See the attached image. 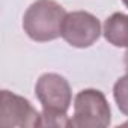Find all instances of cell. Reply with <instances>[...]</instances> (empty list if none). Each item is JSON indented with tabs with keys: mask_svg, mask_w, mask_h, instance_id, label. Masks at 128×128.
Here are the masks:
<instances>
[{
	"mask_svg": "<svg viewBox=\"0 0 128 128\" xmlns=\"http://www.w3.org/2000/svg\"><path fill=\"white\" fill-rule=\"evenodd\" d=\"M76 128H106L112 122V110L106 95L98 89H83L74 98V114L71 118Z\"/></svg>",
	"mask_w": 128,
	"mask_h": 128,
	"instance_id": "7a4b0ae2",
	"label": "cell"
},
{
	"mask_svg": "<svg viewBox=\"0 0 128 128\" xmlns=\"http://www.w3.org/2000/svg\"><path fill=\"white\" fill-rule=\"evenodd\" d=\"M66 14L65 8L54 0H36L23 17V29L32 41H54L62 36V26Z\"/></svg>",
	"mask_w": 128,
	"mask_h": 128,
	"instance_id": "6da1fadb",
	"label": "cell"
},
{
	"mask_svg": "<svg viewBox=\"0 0 128 128\" xmlns=\"http://www.w3.org/2000/svg\"><path fill=\"white\" fill-rule=\"evenodd\" d=\"M113 96L118 104V108L125 116H128V74L118 78L113 86Z\"/></svg>",
	"mask_w": 128,
	"mask_h": 128,
	"instance_id": "52a82bcc",
	"label": "cell"
},
{
	"mask_svg": "<svg viewBox=\"0 0 128 128\" xmlns=\"http://www.w3.org/2000/svg\"><path fill=\"white\" fill-rule=\"evenodd\" d=\"M124 63H125V70H126V72H128V50H126V53H125V57H124Z\"/></svg>",
	"mask_w": 128,
	"mask_h": 128,
	"instance_id": "9c48e42d",
	"label": "cell"
},
{
	"mask_svg": "<svg viewBox=\"0 0 128 128\" xmlns=\"http://www.w3.org/2000/svg\"><path fill=\"white\" fill-rule=\"evenodd\" d=\"M122 3L125 5V8H128V0H122Z\"/></svg>",
	"mask_w": 128,
	"mask_h": 128,
	"instance_id": "30bf717a",
	"label": "cell"
},
{
	"mask_svg": "<svg viewBox=\"0 0 128 128\" xmlns=\"http://www.w3.org/2000/svg\"><path fill=\"white\" fill-rule=\"evenodd\" d=\"M102 33L108 44L119 48H128V15L122 12L112 14L104 21Z\"/></svg>",
	"mask_w": 128,
	"mask_h": 128,
	"instance_id": "8992f818",
	"label": "cell"
},
{
	"mask_svg": "<svg viewBox=\"0 0 128 128\" xmlns=\"http://www.w3.org/2000/svg\"><path fill=\"white\" fill-rule=\"evenodd\" d=\"M35 94L42 104V112L48 113H66L72 101L68 80L56 72L42 74L36 82Z\"/></svg>",
	"mask_w": 128,
	"mask_h": 128,
	"instance_id": "3957f363",
	"label": "cell"
},
{
	"mask_svg": "<svg viewBox=\"0 0 128 128\" xmlns=\"http://www.w3.org/2000/svg\"><path fill=\"white\" fill-rule=\"evenodd\" d=\"M101 35L100 20L86 11H74L66 14L62 26V38L71 47L88 48L94 45Z\"/></svg>",
	"mask_w": 128,
	"mask_h": 128,
	"instance_id": "277c9868",
	"label": "cell"
},
{
	"mask_svg": "<svg viewBox=\"0 0 128 128\" xmlns=\"http://www.w3.org/2000/svg\"><path fill=\"white\" fill-rule=\"evenodd\" d=\"M41 126H72V122L66 116V113L42 112V114H41Z\"/></svg>",
	"mask_w": 128,
	"mask_h": 128,
	"instance_id": "ba28073f",
	"label": "cell"
},
{
	"mask_svg": "<svg viewBox=\"0 0 128 128\" xmlns=\"http://www.w3.org/2000/svg\"><path fill=\"white\" fill-rule=\"evenodd\" d=\"M0 125L35 128L41 126V114L29 100L9 90H2L0 100Z\"/></svg>",
	"mask_w": 128,
	"mask_h": 128,
	"instance_id": "5b68a950",
	"label": "cell"
}]
</instances>
